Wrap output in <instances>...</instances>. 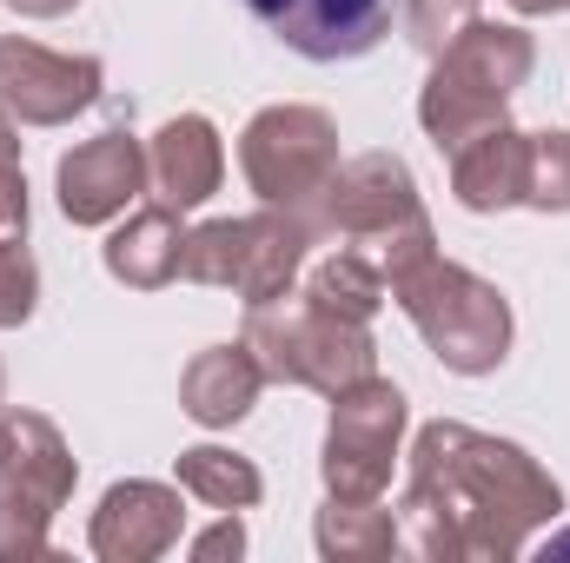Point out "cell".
<instances>
[{"instance_id": "7c38bea8", "label": "cell", "mask_w": 570, "mask_h": 563, "mask_svg": "<svg viewBox=\"0 0 570 563\" xmlns=\"http://www.w3.org/2000/svg\"><path fill=\"white\" fill-rule=\"evenodd\" d=\"M246 13L292 47L298 60H365L385 27H392V0H246Z\"/></svg>"}, {"instance_id": "f1b7e54d", "label": "cell", "mask_w": 570, "mask_h": 563, "mask_svg": "<svg viewBox=\"0 0 570 563\" xmlns=\"http://www.w3.org/2000/svg\"><path fill=\"white\" fill-rule=\"evenodd\" d=\"M551 551H564V557H570V531H564V537H551Z\"/></svg>"}, {"instance_id": "9a60e30c", "label": "cell", "mask_w": 570, "mask_h": 563, "mask_svg": "<svg viewBox=\"0 0 570 563\" xmlns=\"http://www.w3.org/2000/svg\"><path fill=\"white\" fill-rule=\"evenodd\" d=\"M259 392H266V372H259V358L246 352V338H239V345H206V352L179 372V412L199 424V431H233V424H246L253 405H259Z\"/></svg>"}, {"instance_id": "d4e9b609", "label": "cell", "mask_w": 570, "mask_h": 563, "mask_svg": "<svg viewBox=\"0 0 570 563\" xmlns=\"http://www.w3.org/2000/svg\"><path fill=\"white\" fill-rule=\"evenodd\" d=\"M27 219H33L27 172L20 166H0V239H27Z\"/></svg>"}, {"instance_id": "277c9868", "label": "cell", "mask_w": 570, "mask_h": 563, "mask_svg": "<svg viewBox=\"0 0 570 563\" xmlns=\"http://www.w3.org/2000/svg\"><path fill=\"white\" fill-rule=\"evenodd\" d=\"M392 305L412 318V332L425 338L431 358L458 378H484L511 358V332H518L511 298L444 253H431L405 279H392Z\"/></svg>"}, {"instance_id": "8992f818", "label": "cell", "mask_w": 570, "mask_h": 563, "mask_svg": "<svg viewBox=\"0 0 570 563\" xmlns=\"http://www.w3.org/2000/svg\"><path fill=\"white\" fill-rule=\"evenodd\" d=\"M312 226L292 206H259L246 219H206L186 233L179 253V279L186 285H213L233 292L239 305H266L298 285L305 259H312Z\"/></svg>"}, {"instance_id": "603a6c76", "label": "cell", "mask_w": 570, "mask_h": 563, "mask_svg": "<svg viewBox=\"0 0 570 563\" xmlns=\"http://www.w3.org/2000/svg\"><path fill=\"white\" fill-rule=\"evenodd\" d=\"M40 312V266L27 239H0V332H20Z\"/></svg>"}, {"instance_id": "5b68a950", "label": "cell", "mask_w": 570, "mask_h": 563, "mask_svg": "<svg viewBox=\"0 0 570 563\" xmlns=\"http://www.w3.org/2000/svg\"><path fill=\"white\" fill-rule=\"evenodd\" d=\"M239 338L259 358L266 385H298V392H318V398H338L345 385L379 372L372 325L325 312L298 285L279 292V298H266V305H246V332Z\"/></svg>"}, {"instance_id": "ffe728a7", "label": "cell", "mask_w": 570, "mask_h": 563, "mask_svg": "<svg viewBox=\"0 0 570 563\" xmlns=\"http://www.w3.org/2000/svg\"><path fill=\"white\" fill-rule=\"evenodd\" d=\"M298 292H305V298H318V305H325V312H338V318H358V325H372V318H379V305H385V279H379L358 253H345V246H332L318 266L305 259Z\"/></svg>"}, {"instance_id": "484cf974", "label": "cell", "mask_w": 570, "mask_h": 563, "mask_svg": "<svg viewBox=\"0 0 570 563\" xmlns=\"http://www.w3.org/2000/svg\"><path fill=\"white\" fill-rule=\"evenodd\" d=\"M7 13H20V20H60V13H73L80 0H0Z\"/></svg>"}, {"instance_id": "ba28073f", "label": "cell", "mask_w": 570, "mask_h": 563, "mask_svg": "<svg viewBox=\"0 0 570 563\" xmlns=\"http://www.w3.org/2000/svg\"><path fill=\"white\" fill-rule=\"evenodd\" d=\"M405 424L412 405L392 378H358L332 398V424H325V457H318V477H325V497H385L392 491V471L405 457Z\"/></svg>"}, {"instance_id": "cb8c5ba5", "label": "cell", "mask_w": 570, "mask_h": 563, "mask_svg": "<svg viewBox=\"0 0 570 563\" xmlns=\"http://www.w3.org/2000/svg\"><path fill=\"white\" fill-rule=\"evenodd\" d=\"M186 557H193V563L246 557V524H239V511H219V524H213V531H199V537L186 544Z\"/></svg>"}, {"instance_id": "ac0fdd59", "label": "cell", "mask_w": 570, "mask_h": 563, "mask_svg": "<svg viewBox=\"0 0 570 563\" xmlns=\"http://www.w3.org/2000/svg\"><path fill=\"white\" fill-rule=\"evenodd\" d=\"M312 544L325 563H379L399 551V511H385L379 497H325Z\"/></svg>"}, {"instance_id": "d6986e66", "label": "cell", "mask_w": 570, "mask_h": 563, "mask_svg": "<svg viewBox=\"0 0 570 563\" xmlns=\"http://www.w3.org/2000/svg\"><path fill=\"white\" fill-rule=\"evenodd\" d=\"M173 484H179L193 504H206V511H253V504L266 497L259 464L239 457V451H226V444H186V451L173 457Z\"/></svg>"}, {"instance_id": "3957f363", "label": "cell", "mask_w": 570, "mask_h": 563, "mask_svg": "<svg viewBox=\"0 0 570 563\" xmlns=\"http://www.w3.org/2000/svg\"><path fill=\"white\" fill-rule=\"evenodd\" d=\"M538 67V40L518 20H471L438 60H431L425 87H419V127L438 152H458L464 140L504 127L511 93L531 80Z\"/></svg>"}, {"instance_id": "7a4b0ae2", "label": "cell", "mask_w": 570, "mask_h": 563, "mask_svg": "<svg viewBox=\"0 0 570 563\" xmlns=\"http://www.w3.org/2000/svg\"><path fill=\"white\" fill-rule=\"evenodd\" d=\"M292 213L312 226L318 246L358 253L385 279V298H392V279H405L419 259L438 253L419 179H412V166L399 152H352V159H338V172Z\"/></svg>"}, {"instance_id": "44dd1931", "label": "cell", "mask_w": 570, "mask_h": 563, "mask_svg": "<svg viewBox=\"0 0 570 563\" xmlns=\"http://www.w3.org/2000/svg\"><path fill=\"white\" fill-rule=\"evenodd\" d=\"M524 206H531V213H570V134H564V127L531 134V179H524Z\"/></svg>"}, {"instance_id": "5bb4252c", "label": "cell", "mask_w": 570, "mask_h": 563, "mask_svg": "<svg viewBox=\"0 0 570 563\" xmlns=\"http://www.w3.org/2000/svg\"><path fill=\"white\" fill-rule=\"evenodd\" d=\"M146 166H153V192L173 213H199L219 179H226V140L206 113H173L153 140H146Z\"/></svg>"}, {"instance_id": "e0dca14e", "label": "cell", "mask_w": 570, "mask_h": 563, "mask_svg": "<svg viewBox=\"0 0 570 563\" xmlns=\"http://www.w3.org/2000/svg\"><path fill=\"white\" fill-rule=\"evenodd\" d=\"M179 253H186V226H179L173 206H140V213H127V219L107 233V246H100L107 279L127 285V292H166V285L179 279Z\"/></svg>"}, {"instance_id": "30bf717a", "label": "cell", "mask_w": 570, "mask_h": 563, "mask_svg": "<svg viewBox=\"0 0 570 563\" xmlns=\"http://www.w3.org/2000/svg\"><path fill=\"white\" fill-rule=\"evenodd\" d=\"M100 87L107 67L94 53H53L20 33L0 40V113H13L20 127H67L100 100Z\"/></svg>"}, {"instance_id": "4316f807", "label": "cell", "mask_w": 570, "mask_h": 563, "mask_svg": "<svg viewBox=\"0 0 570 563\" xmlns=\"http://www.w3.org/2000/svg\"><path fill=\"white\" fill-rule=\"evenodd\" d=\"M0 166H20V120L0 113Z\"/></svg>"}, {"instance_id": "f546056e", "label": "cell", "mask_w": 570, "mask_h": 563, "mask_svg": "<svg viewBox=\"0 0 570 563\" xmlns=\"http://www.w3.org/2000/svg\"><path fill=\"white\" fill-rule=\"evenodd\" d=\"M0 405H7V372H0Z\"/></svg>"}, {"instance_id": "4fadbf2b", "label": "cell", "mask_w": 570, "mask_h": 563, "mask_svg": "<svg viewBox=\"0 0 570 563\" xmlns=\"http://www.w3.org/2000/svg\"><path fill=\"white\" fill-rule=\"evenodd\" d=\"M179 531H186V491L159 477H127L100 497L87 524V551L100 563H153L179 551Z\"/></svg>"}, {"instance_id": "2e32d148", "label": "cell", "mask_w": 570, "mask_h": 563, "mask_svg": "<svg viewBox=\"0 0 570 563\" xmlns=\"http://www.w3.org/2000/svg\"><path fill=\"white\" fill-rule=\"evenodd\" d=\"M524 179H531V134L511 127V120L451 152V199L464 213H511V206H524Z\"/></svg>"}, {"instance_id": "6da1fadb", "label": "cell", "mask_w": 570, "mask_h": 563, "mask_svg": "<svg viewBox=\"0 0 570 563\" xmlns=\"http://www.w3.org/2000/svg\"><path fill=\"white\" fill-rule=\"evenodd\" d=\"M564 484L511 437L431 418L405 451L399 551L425 563H511L531 531L558 524Z\"/></svg>"}, {"instance_id": "7402d4cb", "label": "cell", "mask_w": 570, "mask_h": 563, "mask_svg": "<svg viewBox=\"0 0 570 563\" xmlns=\"http://www.w3.org/2000/svg\"><path fill=\"white\" fill-rule=\"evenodd\" d=\"M471 20H484V0H405V40L425 60H438Z\"/></svg>"}, {"instance_id": "83f0119b", "label": "cell", "mask_w": 570, "mask_h": 563, "mask_svg": "<svg viewBox=\"0 0 570 563\" xmlns=\"http://www.w3.org/2000/svg\"><path fill=\"white\" fill-rule=\"evenodd\" d=\"M511 13H524V20H544V13H570V0H511Z\"/></svg>"}, {"instance_id": "9c48e42d", "label": "cell", "mask_w": 570, "mask_h": 563, "mask_svg": "<svg viewBox=\"0 0 570 563\" xmlns=\"http://www.w3.org/2000/svg\"><path fill=\"white\" fill-rule=\"evenodd\" d=\"M239 172L259 206H305L338 172V120L305 100L259 107L239 134Z\"/></svg>"}, {"instance_id": "52a82bcc", "label": "cell", "mask_w": 570, "mask_h": 563, "mask_svg": "<svg viewBox=\"0 0 570 563\" xmlns=\"http://www.w3.org/2000/svg\"><path fill=\"white\" fill-rule=\"evenodd\" d=\"M80 484V457L67 451L60 424L40 412L0 405V563L53 557L47 531Z\"/></svg>"}, {"instance_id": "8fae6325", "label": "cell", "mask_w": 570, "mask_h": 563, "mask_svg": "<svg viewBox=\"0 0 570 563\" xmlns=\"http://www.w3.org/2000/svg\"><path fill=\"white\" fill-rule=\"evenodd\" d=\"M146 186H153L146 140H134L127 127H107L94 140L67 146L60 166H53V199L73 226H114Z\"/></svg>"}]
</instances>
